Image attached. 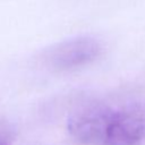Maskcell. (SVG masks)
Listing matches in <instances>:
<instances>
[{
	"label": "cell",
	"instance_id": "6da1fadb",
	"mask_svg": "<svg viewBox=\"0 0 145 145\" xmlns=\"http://www.w3.org/2000/svg\"><path fill=\"white\" fill-rule=\"evenodd\" d=\"M69 135L84 145H137L145 139V108L139 104H92L67 120Z\"/></svg>",
	"mask_w": 145,
	"mask_h": 145
},
{
	"label": "cell",
	"instance_id": "7a4b0ae2",
	"mask_svg": "<svg viewBox=\"0 0 145 145\" xmlns=\"http://www.w3.org/2000/svg\"><path fill=\"white\" fill-rule=\"evenodd\" d=\"M103 51L101 42L93 36H76L46 50L45 65L56 71H69L95 61Z\"/></svg>",
	"mask_w": 145,
	"mask_h": 145
},
{
	"label": "cell",
	"instance_id": "3957f363",
	"mask_svg": "<svg viewBox=\"0 0 145 145\" xmlns=\"http://www.w3.org/2000/svg\"><path fill=\"white\" fill-rule=\"evenodd\" d=\"M0 145H10V143L8 142V139L5 136L0 135Z\"/></svg>",
	"mask_w": 145,
	"mask_h": 145
}]
</instances>
